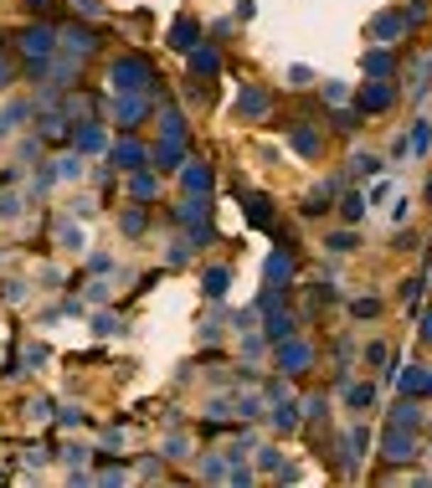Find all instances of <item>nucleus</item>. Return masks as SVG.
<instances>
[{
	"label": "nucleus",
	"instance_id": "412c9836",
	"mask_svg": "<svg viewBox=\"0 0 432 488\" xmlns=\"http://www.w3.org/2000/svg\"><path fill=\"white\" fill-rule=\"evenodd\" d=\"M124 232L139 237V232H144V211H124Z\"/></svg>",
	"mask_w": 432,
	"mask_h": 488
},
{
	"label": "nucleus",
	"instance_id": "a211bd4d",
	"mask_svg": "<svg viewBox=\"0 0 432 488\" xmlns=\"http://www.w3.org/2000/svg\"><path fill=\"white\" fill-rule=\"evenodd\" d=\"M206 293H211V298H222V293H227V268L206 273Z\"/></svg>",
	"mask_w": 432,
	"mask_h": 488
},
{
	"label": "nucleus",
	"instance_id": "0eeeda50",
	"mask_svg": "<svg viewBox=\"0 0 432 488\" xmlns=\"http://www.w3.org/2000/svg\"><path fill=\"white\" fill-rule=\"evenodd\" d=\"M62 47H68V52H77V57H88V52H98V31H88V26H72V31H62Z\"/></svg>",
	"mask_w": 432,
	"mask_h": 488
},
{
	"label": "nucleus",
	"instance_id": "a878e982",
	"mask_svg": "<svg viewBox=\"0 0 432 488\" xmlns=\"http://www.w3.org/2000/svg\"><path fill=\"white\" fill-rule=\"evenodd\" d=\"M422 381H427V375H422L417 365H412V370H406V375H401V386H406V391H422Z\"/></svg>",
	"mask_w": 432,
	"mask_h": 488
},
{
	"label": "nucleus",
	"instance_id": "20e7f679",
	"mask_svg": "<svg viewBox=\"0 0 432 488\" xmlns=\"http://www.w3.org/2000/svg\"><path fill=\"white\" fill-rule=\"evenodd\" d=\"M406 26H412V21H406V16H396V11H386V16H376V26H371V36H376V41H396V36H406Z\"/></svg>",
	"mask_w": 432,
	"mask_h": 488
},
{
	"label": "nucleus",
	"instance_id": "4468645a",
	"mask_svg": "<svg viewBox=\"0 0 432 488\" xmlns=\"http://www.w3.org/2000/svg\"><path fill=\"white\" fill-rule=\"evenodd\" d=\"M293 144H298V154H319V134H314V129H293Z\"/></svg>",
	"mask_w": 432,
	"mask_h": 488
},
{
	"label": "nucleus",
	"instance_id": "7ed1b4c3",
	"mask_svg": "<svg viewBox=\"0 0 432 488\" xmlns=\"http://www.w3.org/2000/svg\"><path fill=\"white\" fill-rule=\"evenodd\" d=\"M386 457H392V462H412L417 457L412 427H392V432H386Z\"/></svg>",
	"mask_w": 432,
	"mask_h": 488
},
{
	"label": "nucleus",
	"instance_id": "c85d7f7f",
	"mask_svg": "<svg viewBox=\"0 0 432 488\" xmlns=\"http://www.w3.org/2000/svg\"><path fill=\"white\" fill-rule=\"evenodd\" d=\"M422 340H432V314H422Z\"/></svg>",
	"mask_w": 432,
	"mask_h": 488
},
{
	"label": "nucleus",
	"instance_id": "393cba45",
	"mask_svg": "<svg viewBox=\"0 0 432 488\" xmlns=\"http://www.w3.org/2000/svg\"><path fill=\"white\" fill-rule=\"evenodd\" d=\"M134 195L144 201V195H155V175H134Z\"/></svg>",
	"mask_w": 432,
	"mask_h": 488
},
{
	"label": "nucleus",
	"instance_id": "b1692460",
	"mask_svg": "<svg viewBox=\"0 0 432 488\" xmlns=\"http://www.w3.org/2000/svg\"><path fill=\"white\" fill-rule=\"evenodd\" d=\"M350 406H371V386H350V396H345Z\"/></svg>",
	"mask_w": 432,
	"mask_h": 488
},
{
	"label": "nucleus",
	"instance_id": "f257e3e1",
	"mask_svg": "<svg viewBox=\"0 0 432 488\" xmlns=\"http://www.w3.org/2000/svg\"><path fill=\"white\" fill-rule=\"evenodd\" d=\"M144 82H155V67H149L144 57L114 62V87H119V93H134V87H144Z\"/></svg>",
	"mask_w": 432,
	"mask_h": 488
},
{
	"label": "nucleus",
	"instance_id": "f8f14e48",
	"mask_svg": "<svg viewBox=\"0 0 432 488\" xmlns=\"http://www.w3.org/2000/svg\"><path fill=\"white\" fill-rule=\"evenodd\" d=\"M237 108H242V114H252V119H257V114H263V108H268V93H257V87H247V93L237 98Z\"/></svg>",
	"mask_w": 432,
	"mask_h": 488
},
{
	"label": "nucleus",
	"instance_id": "1a4fd4ad",
	"mask_svg": "<svg viewBox=\"0 0 432 488\" xmlns=\"http://www.w3.org/2000/svg\"><path fill=\"white\" fill-rule=\"evenodd\" d=\"M114 114H119V129H134L144 119V103L139 98H124V103H114Z\"/></svg>",
	"mask_w": 432,
	"mask_h": 488
},
{
	"label": "nucleus",
	"instance_id": "39448f33",
	"mask_svg": "<svg viewBox=\"0 0 432 488\" xmlns=\"http://www.w3.org/2000/svg\"><path fill=\"white\" fill-rule=\"evenodd\" d=\"M196 41H201V26H196V21H176V26H170V47H176V52H196Z\"/></svg>",
	"mask_w": 432,
	"mask_h": 488
},
{
	"label": "nucleus",
	"instance_id": "c756f323",
	"mask_svg": "<svg viewBox=\"0 0 432 488\" xmlns=\"http://www.w3.org/2000/svg\"><path fill=\"white\" fill-rule=\"evenodd\" d=\"M26 6H31V11H47V0H26Z\"/></svg>",
	"mask_w": 432,
	"mask_h": 488
},
{
	"label": "nucleus",
	"instance_id": "7c9ffc66",
	"mask_svg": "<svg viewBox=\"0 0 432 488\" xmlns=\"http://www.w3.org/2000/svg\"><path fill=\"white\" fill-rule=\"evenodd\" d=\"M422 386H427V391H432V375H427V381H422Z\"/></svg>",
	"mask_w": 432,
	"mask_h": 488
},
{
	"label": "nucleus",
	"instance_id": "bb28decb",
	"mask_svg": "<svg viewBox=\"0 0 432 488\" xmlns=\"http://www.w3.org/2000/svg\"><path fill=\"white\" fill-rule=\"evenodd\" d=\"M335 129H345V134H350V129H360V114H335Z\"/></svg>",
	"mask_w": 432,
	"mask_h": 488
},
{
	"label": "nucleus",
	"instance_id": "423d86ee",
	"mask_svg": "<svg viewBox=\"0 0 432 488\" xmlns=\"http://www.w3.org/2000/svg\"><path fill=\"white\" fill-rule=\"evenodd\" d=\"M392 87H386V82H365L360 87V108H365V114H381V108H392Z\"/></svg>",
	"mask_w": 432,
	"mask_h": 488
},
{
	"label": "nucleus",
	"instance_id": "f03ea898",
	"mask_svg": "<svg viewBox=\"0 0 432 488\" xmlns=\"http://www.w3.org/2000/svg\"><path fill=\"white\" fill-rule=\"evenodd\" d=\"M52 47H57L52 26H26V36H21V57H26V62H36V67L52 57Z\"/></svg>",
	"mask_w": 432,
	"mask_h": 488
},
{
	"label": "nucleus",
	"instance_id": "ddd939ff",
	"mask_svg": "<svg viewBox=\"0 0 432 488\" xmlns=\"http://www.w3.org/2000/svg\"><path fill=\"white\" fill-rule=\"evenodd\" d=\"M190 67H196V72H216V67H222V57H216L211 47H196V52H190Z\"/></svg>",
	"mask_w": 432,
	"mask_h": 488
},
{
	"label": "nucleus",
	"instance_id": "2eb2a0df",
	"mask_svg": "<svg viewBox=\"0 0 432 488\" xmlns=\"http://www.w3.org/2000/svg\"><path fill=\"white\" fill-rule=\"evenodd\" d=\"M77 144H82V149H98V144H103V129H98V124H82V129H77Z\"/></svg>",
	"mask_w": 432,
	"mask_h": 488
},
{
	"label": "nucleus",
	"instance_id": "9d476101",
	"mask_svg": "<svg viewBox=\"0 0 432 488\" xmlns=\"http://www.w3.org/2000/svg\"><path fill=\"white\" fill-rule=\"evenodd\" d=\"M185 190L206 195V190H211V170H206V165H190V170H185Z\"/></svg>",
	"mask_w": 432,
	"mask_h": 488
},
{
	"label": "nucleus",
	"instance_id": "4be33fe9",
	"mask_svg": "<svg viewBox=\"0 0 432 488\" xmlns=\"http://www.w3.org/2000/svg\"><path fill=\"white\" fill-rule=\"evenodd\" d=\"M330 252H355V237L350 232H335L330 237Z\"/></svg>",
	"mask_w": 432,
	"mask_h": 488
},
{
	"label": "nucleus",
	"instance_id": "dca6fc26",
	"mask_svg": "<svg viewBox=\"0 0 432 488\" xmlns=\"http://www.w3.org/2000/svg\"><path fill=\"white\" fill-rule=\"evenodd\" d=\"M284 365H288V375H293L298 365H309V349H304V345H288V349H284Z\"/></svg>",
	"mask_w": 432,
	"mask_h": 488
},
{
	"label": "nucleus",
	"instance_id": "6ab92c4d",
	"mask_svg": "<svg viewBox=\"0 0 432 488\" xmlns=\"http://www.w3.org/2000/svg\"><path fill=\"white\" fill-rule=\"evenodd\" d=\"M392 421H396V427H417V406H412V401H401V406L392 411Z\"/></svg>",
	"mask_w": 432,
	"mask_h": 488
},
{
	"label": "nucleus",
	"instance_id": "aec40b11",
	"mask_svg": "<svg viewBox=\"0 0 432 488\" xmlns=\"http://www.w3.org/2000/svg\"><path fill=\"white\" fill-rule=\"evenodd\" d=\"M350 170H355V175H376V170H381V160H376V154H355Z\"/></svg>",
	"mask_w": 432,
	"mask_h": 488
},
{
	"label": "nucleus",
	"instance_id": "6e6552de",
	"mask_svg": "<svg viewBox=\"0 0 432 488\" xmlns=\"http://www.w3.org/2000/svg\"><path fill=\"white\" fill-rule=\"evenodd\" d=\"M114 165H119V170H139V165H144V149H139L134 139L114 144Z\"/></svg>",
	"mask_w": 432,
	"mask_h": 488
},
{
	"label": "nucleus",
	"instance_id": "cd10ccee",
	"mask_svg": "<svg viewBox=\"0 0 432 488\" xmlns=\"http://www.w3.org/2000/svg\"><path fill=\"white\" fill-rule=\"evenodd\" d=\"M72 6H77L82 16H98V11H103V6H98V0H72Z\"/></svg>",
	"mask_w": 432,
	"mask_h": 488
},
{
	"label": "nucleus",
	"instance_id": "5701e85b",
	"mask_svg": "<svg viewBox=\"0 0 432 488\" xmlns=\"http://www.w3.org/2000/svg\"><path fill=\"white\" fill-rule=\"evenodd\" d=\"M340 206H345V216H350V221H360V216H365V201H360V195H345Z\"/></svg>",
	"mask_w": 432,
	"mask_h": 488
},
{
	"label": "nucleus",
	"instance_id": "f3484780",
	"mask_svg": "<svg viewBox=\"0 0 432 488\" xmlns=\"http://www.w3.org/2000/svg\"><path fill=\"white\" fill-rule=\"evenodd\" d=\"M288 273H293V257H288V252H278V257L268 262V278H288Z\"/></svg>",
	"mask_w": 432,
	"mask_h": 488
},
{
	"label": "nucleus",
	"instance_id": "9b49d317",
	"mask_svg": "<svg viewBox=\"0 0 432 488\" xmlns=\"http://www.w3.org/2000/svg\"><path fill=\"white\" fill-rule=\"evenodd\" d=\"M365 72H376V77H392V72H396L392 52H371V57H365Z\"/></svg>",
	"mask_w": 432,
	"mask_h": 488
}]
</instances>
